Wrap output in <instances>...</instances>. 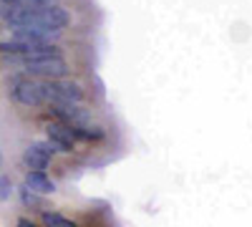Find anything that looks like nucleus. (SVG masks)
I'll use <instances>...</instances> for the list:
<instances>
[{"label":"nucleus","instance_id":"1","mask_svg":"<svg viewBox=\"0 0 252 227\" xmlns=\"http://www.w3.org/2000/svg\"><path fill=\"white\" fill-rule=\"evenodd\" d=\"M5 64L18 66L26 76H33V78H66V73L71 71L68 61L61 53H56V56H33V58H28V56H5Z\"/></svg>","mask_w":252,"mask_h":227},{"label":"nucleus","instance_id":"2","mask_svg":"<svg viewBox=\"0 0 252 227\" xmlns=\"http://www.w3.org/2000/svg\"><path fill=\"white\" fill-rule=\"evenodd\" d=\"M43 81V94L46 104H83L86 91L76 81L68 78H40Z\"/></svg>","mask_w":252,"mask_h":227},{"label":"nucleus","instance_id":"3","mask_svg":"<svg viewBox=\"0 0 252 227\" xmlns=\"http://www.w3.org/2000/svg\"><path fill=\"white\" fill-rule=\"evenodd\" d=\"M10 96L23 106H43L46 94H43V81L33 76H18L10 84Z\"/></svg>","mask_w":252,"mask_h":227},{"label":"nucleus","instance_id":"4","mask_svg":"<svg viewBox=\"0 0 252 227\" xmlns=\"http://www.w3.org/2000/svg\"><path fill=\"white\" fill-rule=\"evenodd\" d=\"M51 114L68 124V127H83V124H91V109H86L83 104H48Z\"/></svg>","mask_w":252,"mask_h":227},{"label":"nucleus","instance_id":"5","mask_svg":"<svg viewBox=\"0 0 252 227\" xmlns=\"http://www.w3.org/2000/svg\"><path fill=\"white\" fill-rule=\"evenodd\" d=\"M46 136H48V144L56 149V152H73V147H76V136H73V131H71V127L68 124H63V121H51V124H46Z\"/></svg>","mask_w":252,"mask_h":227},{"label":"nucleus","instance_id":"6","mask_svg":"<svg viewBox=\"0 0 252 227\" xmlns=\"http://www.w3.org/2000/svg\"><path fill=\"white\" fill-rule=\"evenodd\" d=\"M53 147L48 141H31L28 147H26V152H23V164L28 169H40L43 172L48 164H51V159H53Z\"/></svg>","mask_w":252,"mask_h":227},{"label":"nucleus","instance_id":"7","mask_svg":"<svg viewBox=\"0 0 252 227\" xmlns=\"http://www.w3.org/2000/svg\"><path fill=\"white\" fill-rule=\"evenodd\" d=\"M23 184L38 195H53L56 192V182L51 177H46V172H40V169H28Z\"/></svg>","mask_w":252,"mask_h":227},{"label":"nucleus","instance_id":"8","mask_svg":"<svg viewBox=\"0 0 252 227\" xmlns=\"http://www.w3.org/2000/svg\"><path fill=\"white\" fill-rule=\"evenodd\" d=\"M71 131H73V136H76V141L81 139V141H101V139H106V129L103 127H98V124H83V127H71Z\"/></svg>","mask_w":252,"mask_h":227},{"label":"nucleus","instance_id":"9","mask_svg":"<svg viewBox=\"0 0 252 227\" xmlns=\"http://www.w3.org/2000/svg\"><path fill=\"white\" fill-rule=\"evenodd\" d=\"M20 202H23L26 207H33V210H40V212L46 210V202L40 199V195H38V192H33V190H28L26 184L20 187Z\"/></svg>","mask_w":252,"mask_h":227},{"label":"nucleus","instance_id":"10","mask_svg":"<svg viewBox=\"0 0 252 227\" xmlns=\"http://www.w3.org/2000/svg\"><path fill=\"white\" fill-rule=\"evenodd\" d=\"M10 195H13V182L8 177H0V202L10 199Z\"/></svg>","mask_w":252,"mask_h":227},{"label":"nucleus","instance_id":"11","mask_svg":"<svg viewBox=\"0 0 252 227\" xmlns=\"http://www.w3.org/2000/svg\"><path fill=\"white\" fill-rule=\"evenodd\" d=\"M15 227H38V225H35V222H31V220H26V217H23V220H18V225H15Z\"/></svg>","mask_w":252,"mask_h":227},{"label":"nucleus","instance_id":"12","mask_svg":"<svg viewBox=\"0 0 252 227\" xmlns=\"http://www.w3.org/2000/svg\"><path fill=\"white\" fill-rule=\"evenodd\" d=\"M56 227H78L76 222H71V220H66V217H63V222L61 225H56Z\"/></svg>","mask_w":252,"mask_h":227},{"label":"nucleus","instance_id":"13","mask_svg":"<svg viewBox=\"0 0 252 227\" xmlns=\"http://www.w3.org/2000/svg\"><path fill=\"white\" fill-rule=\"evenodd\" d=\"M5 13H8V5L3 3V0H0V20H3V18H5Z\"/></svg>","mask_w":252,"mask_h":227},{"label":"nucleus","instance_id":"14","mask_svg":"<svg viewBox=\"0 0 252 227\" xmlns=\"http://www.w3.org/2000/svg\"><path fill=\"white\" fill-rule=\"evenodd\" d=\"M0 164H3V157H0Z\"/></svg>","mask_w":252,"mask_h":227}]
</instances>
